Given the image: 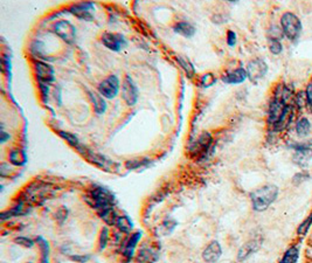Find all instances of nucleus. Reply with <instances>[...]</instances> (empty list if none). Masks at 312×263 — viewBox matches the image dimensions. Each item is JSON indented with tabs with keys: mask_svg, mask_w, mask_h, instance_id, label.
I'll list each match as a JSON object with an SVG mask.
<instances>
[{
	"mask_svg": "<svg viewBox=\"0 0 312 263\" xmlns=\"http://www.w3.org/2000/svg\"><path fill=\"white\" fill-rule=\"evenodd\" d=\"M119 88H121L119 78L116 75H110L109 77L101 82L100 86H98V93L104 98L112 99L118 95Z\"/></svg>",
	"mask_w": 312,
	"mask_h": 263,
	"instance_id": "9",
	"label": "nucleus"
},
{
	"mask_svg": "<svg viewBox=\"0 0 312 263\" xmlns=\"http://www.w3.org/2000/svg\"><path fill=\"white\" fill-rule=\"evenodd\" d=\"M279 195L278 186L274 184L259 187L250 193V201H252L253 209L255 212H264L277 200Z\"/></svg>",
	"mask_w": 312,
	"mask_h": 263,
	"instance_id": "1",
	"label": "nucleus"
},
{
	"mask_svg": "<svg viewBox=\"0 0 312 263\" xmlns=\"http://www.w3.org/2000/svg\"><path fill=\"white\" fill-rule=\"evenodd\" d=\"M268 45H269V51L271 52V54L279 55L283 52V45L281 40L271 39V38H269V39H268Z\"/></svg>",
	"mask_w": 312,
	"mask_h": 263,
	"instance_id": "33",
	"label": "nucleus"
},
{
	"mask_svg": "<svg viewBox=\"0 0 312 263\" xmlns=\"http://www.w3.org/2000/svg\"><path fill=\"white\" fill-rule=\"evenodd\" d=\"M122 97L128 105H135L138 101V89L130 76H125L122 83Z\"/></svg>",
	"mask_w": 312,
	"mask_h": 263,
	"instance_id": "12",
	"label": "nucleus"
},
{
	"mask_svg": "<svg viewBox=\"0 0 312 263\" xmlns=\"http://www.w3.org/2000/svg\"><path fill=\"white\" fill-rule=\"evenodd\" d=\"M115 226L117 227L122 233L129 234V233H131V230H132L133 224H132V221L130 220L129 216H127V215H118L117 220H116Z\"/></svg>",
	"mask_w": 312,
	"mask_h": 263,
	"instance_id": "28",
	"label": "nucleus"
},
{
	"mask_svg": "<svg viewBox=\"0 0 312 263\" xmlns=\"http://www.w3.org/2000/svg\"><path fill=\"white\" fill-rule=\"evenodd\" d=\"M177 61L179 62L180 66L183 67L184 72L187 74V76L189 78H192L195 74V69H194V66L192 64L191 61L188 60L187 57L185 56H177Z\"/></svg>",
	"mask_w": 312,
	"mask_h": 263,
	"instance_id": "30",
	"label": "nucleus"
},
{
	"mask_svg": "<svg viewBox=\"0 0 312 263\" xmlns=\"http://www.w3.org/2000/svg\"><path fill=\"white\" fill-rule=\"evenodd\" d=\"M300 259V244H294L284 251L278 263H298Z\"/></svg>",
	"mask_w": 312,
	"mask_h": 263,
	"instance_id": "22",
	"label": "nucleus"
},
{
	"mask_svg": "<svg viewBox=\"0 0 312 263\" xmlns=\"http://www.w3.org/2000/svg\"><path fill=\"white\" fill-rule=\"evenodd\" d=\"M215 82H217V77L212 74V73H207V74L201 76L200 80V84L203 88H209L212 86H214Z\"/></svg>",
	"mask_w": 312,
	"mask_h": 263,
	"instance_id": "35",
	"label": "nucleus"
},
{
	"mask_svg": "<svg viewBox=\"0 0 312 263\" xmlns=\"http://www.w3.org/2000/svg\"><path fill=\"white\" fill-rule=\"evenodd\" d=\"M174 32L185 38H192L195 34V27L189 22L180 21L174 26Z\"/></svg>",
	"mask_w": 312,
	"mask_h": 263,
	"instance_id": "27",
	"label": "nucleus"
},
{
	"mask_svg": "<svg viewBox=\"0 0 312 263\" xmlns=\"http://www.w3.org/2000/svg\"><path fill=\"white\" fill-rule=\"evenodd\" d=\"M145 164H147V160H129V162H127V164H125V166L129 169H138L139 166L145 165Z\"/></svg>",
	"mask_w": 312,
	"mask_h": 263,
	"instance_id": "39",
	"label": "nucleus"
},
{
	"mask_svg": "<svg viewBox=\"0 0 312 263\" xmlns=\"http://www.w3.org/2000/svg\"><path fill=\"white\" fill-rule=\"evenodd\" d=\"M246 70L248 78L255 83V82H258L259 80L265 77V75L268 73V64L262 58H254L253 61H250L247 64Z\"/></svg>",
	"mask_w": 312,
	"mask_h": 263,
	"instance_id": "7",
	"label": "nucleus"
},
{
	"mask_svg": "<svg viewBox=\"0 0 312 263\" xmlns=\"http://www.w3.org/2000/svg\"><path fill=\"white\" fill-rule=\"evenodd\" d=\"M269 33L271 34L269 38L271 39H277V40H281L283 37H284V34H283V31L282 28L277 27V26H274V27H271V29L269 31Z\"/></svg>",
	"mask_w": 312,
	"mask_h": 263,
	"instance_id": "38",
	"label": "nucleus"
},
{
	"mask_svg": "<svg viewBox=\"0 0 312 263\" xmlns=\"http://www.w3.org/2000/svg\"><path fill=\"white\" fill-rule=\"evenodd\" d=\"M281 28L283 34L291 42H297L303 32V25L299 18L291 12H285L281 17Z\"/></svg>",
	"mask_w": 312,
	"mask_h": 263,
	"instance_id": "3",
	"label": "nucleus"
},
{
	"mask_svg": "<svg viewBox=\"0 0 312 263\" xmlns=\"http://www.w3.org/2000/svg\"><path fill=\"white\" fill-rule=\"evenodd\" d=\"M90 259V256L88 255H75V256H71V260L73 261L77 262V263H86L88 260Z\"/></svg>",
	"mask_w": 312,
	"mask_h": 263,
	"instance_id": "42",
	"label": "nucleus"
},
{
	"mask_svg": "<svg viewBox=\"0 0 312 263\" xmlns=\"http://www.w3.org/2000/svg\"><path fill=\"white\" fill-rule=\"evenodd\" d=\"M28 205L30 204H28L27 201H25L24 199H21V200L19 201L18 205H16V206L12 207L11 209L2 212L1 215H0V219H1L2 221H5L6 219L14 218V216H21V215L27 214L31 209Z\"/></svg>",
	"mask_w": 312,
	"mask_h": 263,
	"instance_id": "20",
	"label": "nucleus"
},
{
	"mask_svg": "<svg viewBox=\"0 0 312 263\" xmlns=\"http://www.w3.org/2000/svg\"><path fill=\"white\" fill-rule=\"evenodd\" d=\"M221 256H222V248H221L220 242L215 241V240L209 242L208 245L202 251V259L207 263L218 262Z\"/></svg>",
	"mask_w": 312,
	"mask_h": 263,
	"instance_id": "17",
	"label": "nucleus"
},
{
	"mask_svg": "<svg viewBox=\"0 0 312 263\" xmlns=\"http://www.w3.org/2000/svg\"><path fill=\"white\" fill-rule=\"evenodd\" d=\"M213 146V137L209 132H202L198 137L197 140L189 146V152L193 157H198L199 159H203L206 154L211 151Z\"/></svg>",
	"mask_w": 312,
	"mask_h": 263,
	"instance_id": "4",
	"label": "nucleus"
},
{
	"mask_svg": "<svg viewBox=\"0 0 312 263\" xmlns=\"http://www.w3.org/2000/svg\"><path fill=\"white\" fill-rule=\"evenodd\" d=\"M36 74L39 83L48 84L54 81V69L48 63L37 61L36 63Z\"/></svg>",
	"mask_w": 312,
	"mask_h": 263,
	"instance_id": "15",
	"label": "nucleus"
},
{
	"mask_svg": "<svg viewBox=\"0 0 312 263\" xmlns=\"http://www.w3.org/2000/svg\"><path fill=\"white\" fill-rule=\"evenodd\" d=\"M142 239V232H136L131 234L129 238L127 239V241L123 244V247H122V255L127 262H129L132 260L133 255H135V250L137 248V244L141 241Z\"/></svg>",
	"mask_w": 312,
	"mask_h": 263,
	"instance_id": "16",
	"label": "nucleus"
},
{
	"mask_svg": "<svg viewBox=\"0 0 312 263\" xmlns=\"http://www.w3.org/2000/svg\"><path fill=\"white\" fill-rule=\"evenodd\" d=\"M83 199L92 208H94L96 212L98 213V214L107 209L115 208V195H113L109 189L104 188V187H92L88 194L84 195Z\"/></svg>",
	"mask_w": 312,
	"mask_h": 263,
	"instance_id": "2",
	"label": "nucleus"
},
{
	"mask_svg": "<svg viewBox=\"0 0 312 263\" xmlns=\"http://www.w3.org/2000/svg\"><path fill=\"white\" fill-rule=\"evenodd\" d=\"M8 160L14 166H24L27 163V156H26L25 151L21 149H14L8 154Z\"/></svg>",
	"mask_w": 312,
	"mask_h": 263,
	"instance_id": "24",
	"label": "nucleus"
},
{
	"mask_svg": "<svg viewBox=\"0 0 312 263\" xmlns=\"http://www.w3.org/2000/svg\"><path fill=\"white\" fill-rule=\"evenodd\" d=\"M288 148L294 151L293 154V163L296 166H298L302 169H306L309 164L312 160V149L308 148H299V146L294 145L293 142L289 143Z\"/></svg>",
	"mask_w": 312,
	"mask_h": 263,
	"instance_id": "6",
	"label": "nucleus"
},
{
	"mask_svg": "<svg viewBox=\"0 0 312 263\" xmlns=\"http://www.w3.org/2000/svg\"><path fill=\"white\" fill-rule=\"evenodd\" d=\"M36 242L39 245L40 251H41V257H40L39 263H49V253H51V248H49L48 241L42 236H37Z\"/></svg>",
	"mask_w": 312,
	"mask_h": 263,
	"instance_id": "26",
	"label": "nucleus"
},
{
	"mask_svg": "<svg viewBox=\"0 0 312 263\" xmlns=\"http://www.w3.org/2000/svg\"><path fill=\"white\" fill-rule=\"evenodd\" d=\"M51 191L47 184L43 183H34L30 187L26 188L24 200L28 204H37L40 200H45L48 197V193Z\"/></svg>",
	"mask_w": 312,
	"mask_h": 263,
	"instance_id": "5",
	"label": "nucleus"
},
{
	"mask_svg": "<svg viewBox=\"0 0 312 263\" xmlns=\"http://www.w3.org/2000/svg\"><path fill=\"white\" fill-rule=\"evenodd\" d=\"M248 78L247 70L243 67H239L234 70L226 73L222 76V81L227 84H241Z\"/></svg>",
	"mask_w": 312,
	"mask_h": 263,
	"instance_id": "19",
	"label": "nucleus"
},
{
	"mask_svg": "<svg viewBox=\"0 0 312 263\" xmlns=\"http://www.w3.org/2000/svg\"><path fill=\"white\" fill-rule=\"evenodd\" d=\"M53 32L67 43H73L76 38V28L67 20H60L53 25Z\"/></svg>",
	"mask_w": 312,
	"mask_h": 263,
	"instance_id": "8",
	"label": "nucleus"
},
{
	"mask_svg": "<svg viewBox=\"0 0 312 263\" xmlns=\"http://www.w3.org/2000/svg\"><path fill=\"white\" fill-rule=\"evenodd\" d=\"M294 116H296V107H294V104L287 105V108H285L284 113L282 115L281 119L277 122L275 127L271 129V131H273L274 133H278V132H283V131H285L287 129H289V127H290L291 124H293Z\"/></svg>",
	"mask_w": 312,
	"mask_h": 263,
	"instance_id": "13",
	"label": "nucleus"
},
{
	"mask_svg": "<svg viewBox=\"0 0 312 263\" xmlns=\"http://www.w3.org/2000/svg\"><path fill=\"white\" fill-rule=\"evenodd\" d=\"M14 242L25 248H33L34 244H36V242H34L33 240L26 238V236H18V238L14 239Z\"/></svg>",
	"mask_w": 312,
	"mask_h": 263,
	"instance_id": "36",
	"label": "nucleus"
},
{
	"mask_svg": "<svg viewBox=\"0 0 312 263\" xmlns=\"http://www.w3.org/2000/svg\"><path fill=\"white\" fill-rule=\"evenodd\" d=\"M238 42V35L234 31H228L227 33V43H228L229 47H234Z\"/></svg>",
	"mask_w": 312,
	"mask_h": 263,
	"instance_id": "40",
	"label": "nucleus"
},
{
	"mask_svg": "<svg viewBox=\"0 0 312 263\" xmlns=\"http://www.w3.org/2000/svg\"><path fill=\"white\" fill-rule=\"evenodd\" d=\"M27 263H32V262H27Z\"/></svg>",
	"mask_w": 312,
	"mask_h": 263,
	"instance_id": "45",
	"label": "nucleus"
},
{
	"mask_svg": "<svg viewBox=\"0 0 312 263\" xmlns=\"http://www.w3.org/2000/svg\"><path fill=\"white\" fill-rule=\"evenodd\" d=\"M92 8H94V4H92V2H80V4L73 5L72 7L69 8V11H71V13L74 14L75 17H77L78 19L92 21Z\"/></svg>",
	"mask_w": 312,
	"mask_h": 263,
	"instance_id": "18",
	"label": "nucleus"
},
{
	"mask_svg": "<svg viewBox=\"0 0 312 263\" xmlns=\"http://www.w3.org/2000/svg\"><path fill=\"white\" fill-rule=\"evenodd\" d=\"M159 259V251L153 247H143L137 255V262L139 263H156Z\"/></svg>",
	"mask_w": 312,
	"mask_h": 263,
	"instance_id": "21",
	"label": "nucleus"
},
{
	"mask_svg": "<svg viewBox=\"0 0 312 263\" xmlns=\"http://www.w3.org/2000/svg\"><path fill=\"white\" fill-rule=\"evenodd\" d=\"M287 104L285 102H283L282 99L274 97L273 101L270 102L269 110H268V125H269L270 129H273L277 124V122L281 119L283 113H284L285 108H287Z\"/></svg>",
	"mask_w": 312,
	"mask_h": 263,
	"instance_id": "11",
	"label": "nucleus"
},
{
	"mask_svg": "<svg viewBox=\"0 0 312 263\" xmlns=\"http://www.w3.org/2000/svg\"><path fill=\"white\" fill-rule=\"evenodd\" d=\"M57 133H59V136L62 137V138L65 139L69 145L74 146V148H76L77 150L81 148V146H82L81 145L80 140H78V138H77V136H75L74 133L67 132V131H59Z\"/></svg>",
	"mask_w": 312,
	"mask_h": 263,
	"instance_id": "31",
	"label": "nucleus"
},
{
	"mask_svg": "<svg viewBox=\"0 0 312 263\" xmlns=\"http://www.w3.org/2000/svg\"><path fill=\"white\" fill-rule=\"evenodd\" d=\"M311 122L306 117H300L294 124V132L299 138H306L311 132Z\"/></svg>",
	"mask_w": 312,
	"mask_h": 263,
	"instance_id": "23",
	"label": "nucleus"
},
{
	"mask_svg": "<svg viewBox=\"0 0 312 263\" xmlns=\"http://www.w3.org/2000/svg\"><path fill=\"white\" fill-rule=\"evenodd\" d=\"M102 42L108 49L112 52H119L127 46V40L124 39L123 35L117 33H103Z\"/></svg>",
	"mask_w": 312,
	"mask_h": 263,
	"instance_id": "14",
	"label": "nucleus"
},
{
	"mask_svg": "<svg viewBox=\"0 0 312 263\" xmlns=\"http://www.w3.org/2000/svg\"><path fill=\"white\" fill-rule=\"evenodd\" d=\"M311 178V173L309 171H306V169H302V171L297 172L296 174L293 177V183L294 185H300V184L305 183V181H308L309 179Z\"/></svg>",
	"mask_w": 312,
	"mask_h": 263,
	"instance_id": "32",
	"label": "nucleus"
},
{
	"mask_svg": "<svg viewBox=\"0 0 312 263\" xmlns=\"http://www.w3.org/2000/svg\"><path fill=\"white\" fill-rule=\"evenodd\" d=\"M108 241H109V229H108V227H104L101 230L100 235V250H103L107 247Z\"/></svg>",
	"mask_w": 312,
	"mask_h": 263,
	"instance_id": "37",
	"label": "nucleus"
},
{
	"mask_svg": "<svg viewBox=\"0 0 312 263\" xmlns=\"http://www.w3.org/2000/svg\"><path fill=\"white\" fill-rule=\"evenodd\" d=\"M304 92L306 95V102H308V105L310 108H312V81L309 82Z\"/></svg>",
	"mask_w": 312,
	"mask_h": 263,
	"instance_id": "41",
	"label": "nucleus"
},
{
	"mask_svg": "<svg viewBox=\"0 0 312 263\" xmlns=\"http://www.w3.org/2000/svg\"><path fill=\"white\" fill-rule=\"evenodd\" d=\"M294 145L299 146V148H308L312 149V139L306 140V142H294Z\"/></svg>",
	"mask_w": 312,
	"mask_h": 263,
	"instance_id": "43",
	"label": "nucleus"
},
{
	"mask_svg": "<svg viewBox=\"0 0 312 263\" xmlns=\"http://www.w3.org/2000/svg\"><path fill=\"white\" fill-rule=\"evenodd\" d=\"M311 227H312V212L298 225V227H297V230H296L297 235H298L299 238H305V236L309 234V232H310Z\"/></svg>",
	"mask_w": 312,
	"mask_h": 263,
	"instance_id": "29",
	"label": "nucleus"
},
{
	"mask_svg": "<svg viewBox=\"0 0 312 263\" xmlns=\"http://www.w3.org/2000/svg\"><path fill=\"white\" fill-rule=\"evenodd\" d=\"M7 139H10V134H7L4 130H2L1 132H0V142L5 143Z\"/></svg>",
	"mask_w": 312,
	"mask_h": 263,
	"instance_id": "44",
	"label": "nucleus"
},
{
	"mask_svg": "<svg viewBox=\"0 0 312 263\" xmlns=\"http://www.w3.org/2000/svg\"><path fill=\"white\" fill-rule=\"evenodd\" d=\"M90 98H92V104H94V110L97 115H102V113H106L107 110V102L104 99L103 96L101 94L94 93V92H89Z\"/></svg>",
	"mask_w": 312,
	"mask_h": 263,
	"instance_id": "25",
	"label": "nucleus"
},
{
	"mask_svg": "<svg viewBox=\"0 0 312 263\" xmlns=\"http://www.w3.org/2000/svg\"><path fill=\"white\" fill-rule=\"evenodd\" d=\"M262 244H263V238L262 236H256V238L250 239L249 241H247L238 251V261H246L254 254L257 253Z\"/></svg>",
	"mask_w": 312,
	"mask_h": 263,
	"instance_id": "10",
	"label": "nucleus"
},
{
	"mask_svg": "<svg viewBox=\"0 0 312 263\" xmlns=\"http://www.w3.org/2000/svg\"><path fill=\"white\" fill-rule=\"evenodd\" d=\"M294 107H296V109L298 110H302L303 108L305 107V104H308V102H306L305 92H298L296 95H294Z\"/></svg>",
	"mask_w": 312,
	"mask_h": 263,
	"instance_id": "34",
	"label": "nucleus"
}]
</instances>
